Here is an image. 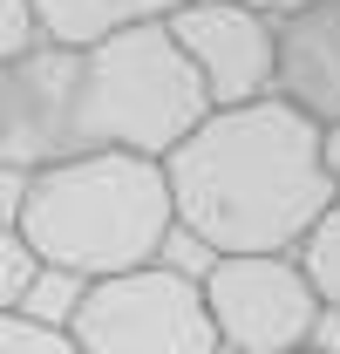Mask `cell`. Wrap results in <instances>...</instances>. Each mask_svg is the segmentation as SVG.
Masks as SVG:
<instances>
[{"mask_svg":"<svg viewBox=\"0 0 340 354\" xmlns=\"http://www.w3.org/2000/svg\"><path fill=\"white\" fill-rule=\"evenodd\" d=\"M232 7H245V14H265V21H286V14L313 7V0H232Z\"/></svg>","mask_w":340,"mask_h":354,"instance_id":"cell-15","label":"cell"},{"mask_svg":"<svg viewBox=\"0 0 340 354\" xmlns=\"http://www.w3.org/2000/svg\"><path fill=\"white\" fill-rule=\"evenodd\" d=\"M28 7H35L41 41L82 55V48H102V41H116V35H129V28L170 21L184 0H28Z\"/></svg>","mask_w":340,"mask_h":354,"instance_id":"cell-9","label":"cell"},{"mask_svg":"<svg viewBox=\"0 0 340 354\" xmlns=\"http://www.w3.org/2000/svg\"><path fill=\"white\" fill-rule=\"evenodd\" d=\"M177 225L218 259H272L293 252L313 218L334 205L320 171V130L279 95L245 109H211L164 157Z\"/></svg>","mask_w":340,"mask_h":354,"instance_id":"cell-1","label":"cell"},{"mask_svg":"<svg viewBox=\"0 0 340 354\" xmlns=\"http://www.w3.org/2000/svg\"><path fill=\"white\" fill-rule=\"evenodd\" d=\"M320 171H327V191H334V205H340V123L320 130Z\"/></svg>","mask_w":340,"mask_h":354,"instance_id":"cell-14","label":"cell"},{"mask_svg":"<svg viewBox=\"0 0 340 354\" xmlns=\"http://www.w3.org/2000/svg\"><path fill=\"white\" fill-rule=\"evenodd\" d=\"M0 354H82L62 327H41L28 313H0Z\"/></svg>","mask_w":340,"mask_h":354,"instance_id":"cell-12","label":"cell"},{"mask_svg":"<svg viewBox=\"0 0 340 354\" xmlns=\"http://www.w3.org/2000/svg\"><path fill=\"white\" fill-rule=\"evenodd\" d=\"M35 279H41V259L21 245L14 225H0V313H21V307H28Z\"/></svg>","mask_w":340,"mask_h":354,"instance_id":"cell-11","label":"cell"},{"mask_svg":"<svg viewBox=\"0 0 340 354\" xmlns=\"http://www.w3.org/2000/svg\"><path fill=\"white\" fill-rule=\"evenodd\" d=\"M14 232L41 259V272H62L75 286L143 272V266H157V252L177 232L164 164L88 150V157H68L55 171H35L21 184Z\"/></svg>","mask_w":340,"mask_h":354,"instance_id":"cell-2","label":"cell"},{"mask_svg":"<svg viewBox=\"0 0 340 354\" xmlns=\"http://www.w3.org/2000/svg\"><path fill=\"white\" fill-rule=\"evenodd\" d=\"M205 313H211L218 354H299L313 348V327H320V300L306 286L293 252H272V259H218L205 279Z\"/></svg>","mask_w":340,"mask_h":354,"instance_id":"cell-5","label":"cell"},{"mask_svg":"<svg viewBox=\"0 0 340 354\" xmlns=\"http://www.w3.org/2000/svg\"><path fill=\"white\" fill-rule=\"evenodd\" d=\"M205 116L211 95L164 21L75 55V157L116 150V157L164 164Z\"/></svg>","mask_w":340,"mask_h":354,"instance_id":"cell-3","label":"cell"},{"mask_svg":"<svg viewBox=\"0 0 340 354\" xmlns=\"http://www.w3.org/2000/svg\"><path fill=\"white\" fill-rule=\"evenodd\" d=\"M299 272H306L320 313H327V307L340 313V205H327V212L313 218V232L299 239Z\"/></svg>","mask_w":340,"mask_h":354,"instance_id":"cell-10","label":"cell"},{"mask_svg":"<svg viewBox=\"0 0 340 354\" xmlns=\"http://www.w3.org/2000/svg\"><path fill=\"white\" fill-rule=\"evenodd\" d=\"M164 28L198 68L211 109H245L272 95V21L265 14H245L232 0H184Z\"/></svg>","mask_w":340,"mask_h":354,"instance_id":"cell-7","label":"cell"},{"mask_svg":"<svg viewBox=\"0 0 340 354\" xmlns=\"http://www.w3.org/2000/svg\"><path fill=\"white\" fill-rule=\"evenodd\" d=\"M75 157V48L35 41L0 62V171H55Z\"/></svg>","mask_w":340,"mask_h":354,"instance_id":"cell-6","label":"cell"},{"mask_svg":"<svg viewBox=\"0 0 340 354\" xmlns=\"http://www.w3.org/2000/svg\"><path fill=\"white\" fill-rule=\"evenodd\" d=\"M299 354H320V348H299Z\"/></svg>","mask_w":340,"mask_h":354,"instance_id":"cell-16","label":"cell"},{"mask_svg":"<svg viewBox=\"0 0 340 354\" xmlns=\"http://www.w3.org/2000/svg\"><path fill=\"white\" fill-rule=\"evenodd\" d=\"M272 88L313 130L340 123V0H313L272 21Z\"/></svg>","mask_w":340,"mask_h":354,"instance_id":"cell-8","label":"cell"},{"mask_svg":"<svg viewBox=\"0 0 340 354\" xmlns=\"http://www.w3.org/2000/svg\"><path fill=\"white\" fill-rule=\"evenodd\" d=\"M35 41H41V28H35V7H28V0H0V62L28 55Z\"/></svg>","mask_w":340,"mask_h":354,"instance_id":"cell-13","label":"cell"},{"mask_svg":"<svg viewBox=\"0 0 340 354\" xmlns=\"http://www.w3.org/2000/svg\"><path fill=\"white\" fill-rule=\"evenodd\" d=\"M62 334L82 354H218L198 279H184L170 266H143V272L82 286Z\"/></svg>","mask_w":340,"mask_h":354,"instance_id":"cell-4","label":"cell"}]
</instances>
